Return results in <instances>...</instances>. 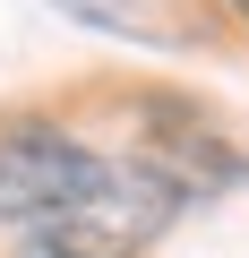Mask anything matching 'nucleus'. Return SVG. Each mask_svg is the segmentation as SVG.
Segmentation results:
<instances>
[{
	"mask_svg": "<svg viewBox=\"0 0 249 258\" xmlns=\"http://www.w3.org/2000/svg\"><path fill=\"white\" fill-rule=\"evenodd\" d=\"M172 215H181V189H172L155 164H138V155H95L86 189L43 224V241L69 249V258H129V249H146Z\"/></svg>",
	"mask_w": 249,
	"mask_h": 258,
	"instance_id": "nucleus-1",
	"label": "nucleus"
},
{
	"mask_svg": "<svg viewBox=\"0 0 249 258\" xmlns=\"http://www.w3.org/2000/svg\"><path fill=\"white\" fill-rule=\"evenodd\" d=\"M86 172H95V155L69 138V129H52V120H9L0 129V215L9 224L43 232L86 189Z\"/></svg>",
	"mask_w": 249,
	"mask_h": 258,
	"instance_id": "nucleus-2",
	"label": "nucleus"
},
{
	"mask_svg": "<svg viewBox=\"0 0 249 258\" xmlns=\"http://www.w3.org/2000/svg\"><path fill=\"white\" fill-rule=\"evenodd\" d=\"M69 18L138 35V43H198L206 35V0H60Z\"/></svg>",
	"mask_w": 249,
	"mask_h": 258,
	"instance_id": "nucleus-3",
	"label": "nucleus"
},
{
	"mask_svg": "<svg viewBox=\"0 0 249 258\" xmlns=\"http://www.w3.org/2000/svg\"><path fill=\"white\" fill-rule=\"evenodd\" d=\"M18 258H69V249H52V241H26V249H18Z\"/></svg>",
	"mask_w": 249,
	"mask_h": 258,
	"instance_id": "nucleus-4",
	"label": "nucleus"
}]
</instances>
